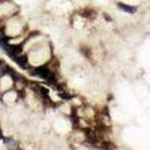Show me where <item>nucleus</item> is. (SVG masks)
I'll list each match as a JSON object with an SVG mask.
<instances>
[{
	"label": "nucleus",
	"instance_id": "nucleus-9",
	"mask_svg": "<svg viewBox=\"0 0 150 150\" xmlns=\"http://www.w3.org/2000/svg\"><path fill=\"white\" fill-rule=\"evenodd\" d=\"M5 138H6V137L3 135V131H2V128H0V141L3 143V140H5Z\"/></svg>",
	"mask_w": 150,
	"mask_h": 150
},
{
	"label": "nucleus",
	"instance_id": "nucleus-3",
	"mask_svg": "<svg viewBox=\"0 0 150 150\" xmlns=\"http://www.w3.org/2000/svg\"><path fill=\"white\" fill-rule=\"evenodd\" d=\"M21 98H23V93H20L15 89H9L6 92L0 93V104L6 108H12L21 102Z\"/></svg>",
	"mask_w": 150,
	"mask_h": 150
},
{
	"label": "nucleus",
	"instance_id": "nucleus-1",
	"mask_svg": "<svg viewBox=\"0 0 150 150\" xmlns=\"http://www.w3.org/2000/svg\"><path fill=\"white\" fill-rule=\"evenodd\" d=\"M26 56H27V62H29V66L30 68L47 66L50 62L54 59V48H53L51 42L47 41L42 45L30 50Z\"/></svg>",
	"mask_w": 150,
	"mask_h": 150
},
{
	"label": "nucleus",
	"instance_id": "nucleus-8",
	"mask_svg": "<svg viewBox=\"0 0 150 150\" xmlns=\"http://www.w3.org/2000/svg\"><path fill=\"white\" fill-rule=\"evenodd\" d=\"M117 6H119L122 11L128 12V14H135V11H137L135 6H129V5H125V3H117Z\"/></svg>",
	"mask_w": 150,
	"mask_h": 150
},
{
	"label": "nucleus",
	"instance_id": "nucleus-6",
	"mask_svg": "<svg viewBox=\"0 0 150 150\" xmlns=\"http://www.w3.org/2000/svg\"><path fill=\"white\" fill-rule=\"evenodd\" d=\"M29 87V81L23 77V75H15V78H14V89L15 90H18L20 93H23V92H26V89Z\"/></svg>",
	"mask_w": 150,
	"mask_h": 150
},
{
	"label": "nucleus",
	"instance_id": "nucleus-7",
	"mask_svg": "<svg viewBox=\"0 0 150 150\" xmlns=\"http://www.w3.org/2000/svg\"><path fill=\"white\" fill-rule=\"evenodd\" d=\"M3 144H5V147H6V149H11V150H18V149L21 147L20 141H18V140H15L14 137L5 138V140H3Z\"/></svg>",
	"mask_w": 150,
	"mask_h": 150
},
{
	"label": "nucleus",
	"instance_id": "nucleus-5",
	"mask_svg": "<svg viewBox=\"0 0 150 150\" xmlns=\"http://www.w3.org/2000/svg\"><path fill=\"white\" fill-rule=\"evenodd\" d=\"M14 75H12L9 71L0 75V93L6 92L9 89H14Z\"/></svg>",
	"mask_w": 150,
	"mask_h": 150
},
{
	"label": "nucleus",
	"instance_id": "nucleus-4",
	"mask_svg": "<svg viewBox=\"0 0 150 150\" xmlns=\"http://www.w3.org/2000/svg\"><path fill=\"white\" fill-rule=\"evenodd\" d=\"M20 14V6L12 0H0V20H8Z\"/></svg>",
	"mask_w": 150,
	"mask_h": 150
},
{
	"label": "nucleus",
	"instance_id": "nucleus-2",
	"mask_svg": "<svg viewBox=\"0 0 150 150\" xmlns=\"http://www.w3.org/2000/svg\"><path fill=\"white\" fill-rule=\"evenodd\" d=\"M3 30H5V35H6L8 38L20 36V35H23V33L29 32L27 23L20 17V14H17V15H14V17L5 20V27H3Z\"/></svg>",
	"mask_w": 150,
	"mask_h": 150
}]
</instances>
